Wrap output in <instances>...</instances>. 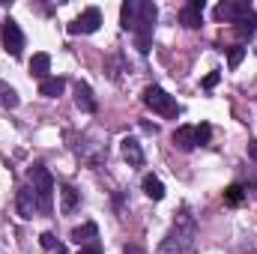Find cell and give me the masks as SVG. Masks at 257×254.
<instances>
[{"mask_svg":"<svg viewBox=\"0 0 257 254\" xmlns=\"http://www.w3.org/2000/svg\"><path fill=\"white\" fill-rule=\"evenodd\" d=\"M242 57H245V48H242V45L230 48V54H227V66H230V69H236V66L242 63Z\"/></svg>","mask_w":257,"mask_h":254,"instance_id":"23","label":"cell"},{"mask_svg":"<svg viewBox=\"0 0 257 254\" xmlns=\"http://www.w3.org/2000/svg\"><path fill=\"white\" fill-rule=\"evenodd\" d=\"M203 9H206V3L203 0H192V3H186L183 6V12H180V21L194 30V27H200V21H203Z\"/></svg>","mask_w":257,"mask_h":254,"instance_id":"9","label":"cell"},{"mask_svg":"<svg viewBox=\"0 0 257 254\" xmlns=\"http://www.w3.org/2000/svg\"><path fill=\"white\" fill-rule=\"evenodd\" d=\"M123 254H141V248H135V245H132V248H126Z\"/></svg>","mask_w":257,"mask_h":254,"instance_id":"29","label":"cell"},{"mask_svg":"<svg viewBox=\"0 0 257 254\" xmlns=\"http://www.w3.org/2000/svg\"><path fill=\"white\" fill-rule=\"evenodd\" d=\"M144 194L153 197V200H162V197H165V186H162V180H159V177H144Z\"/></svg>","mask_w":257,"mask_h":254,"instance_id":"17","label":"cell"},{"mask_svg":"<svg viewBox=\"0 0 257 254\" xmlns=\"http://www.w3.org/2000/svg\"><path fill=\"white\" fill-rule=\"evenodd\" d=\"M0 102H3L6 108H18V93H15L12 87H6V84H0Z\"/></svg>","mask_w":257,"mask_h":254,"instance_id":"21","label":"cell"},{"mask_svg":"<svg viewBox=\"0 0 257 254\" xmlns=\"http://www.w3.org/2000/svg\"><path fill=\"white\" fill-rule=\"evenodd\" d=\"M63 90H66V81H63V78H45V81H39V96L57 99Z\"/></svg>","mask_w":257,"mask_h":254,"instance_id":"14","label":"cell"},{"mask_svg":"<svg viewBox=\"0 0 257 254\" xmlns=\"http://www.w3.org/2000/svg\"><path fill=\"white\" fill-rule=\"evenodd\" d=\"M48 72H51V57L45 54V51H39V54H33V60H30V75L33 78H48Z\"/></svg>","mask_w":257,"mask_h":254,"instance_id":"13","label":"cell"},{"mask_svg":"<svg viewBox=\"0 0 257 254\" xmlns=\"http://www.w3.org/2000/svg\"><path fill=\"white\" fill-rule=\"evenodd\" d=\"M51 254H69V251H66V245H57V248H54Z\"/></svg>","mask_w":257,"mask_h":254,"instance_id":"28","label":"cell"},{"mask_svg":"<svg viewBox=\"0 0 257 254\" xmlns=\"http://www.w3.org/2000/svg\"><path fill=\"white\" fill-rule=\"evenodd\" d=\"M242 197H245V189H242L239 183H233V186L224 189V203H227V206H239Z\"/></svg>","mask_w":257,"mask_h":254,"instance_id":"19","label":"cell"},{"mask_svg":"<svg viewBox=\"0 0 257 254\" xmlns=\"http://www.w3.org/2000/svg\"><path fill=\"white\" fill-rule=\"evenodd\" d=\"M123 159H126L128 165H144V150H141V144L135 141V138H123Z\"/></svg>","mask_w":257,"mask_h":254,"instance_id":"12","label":"cell"},{"mask_svg":"<svg viewBox=\"0 0 257 254\" xmlns=\"http://www.w3.org/2000/svg\"><path fill=\"white\" fill-rule=\"evenodd\" d=\"M30 183L36 191V200H39V212H51V197H54V177L42 168V165H33L30 168Z\"/></svg>","mask_w":257,"mask_h":254,"instance_id":"3","label":"cell"},{"mask_svg":"<svg viewBox=\"0 0 257 254\" xmlns=\"http://www.w3.org/2000/svg\"><path fill=\"white\" fill-rule=\"evenodd\" d=\"M248 15H251V3H245V0H224V3L215 6L218 21H242Z\"/></svg>","mask_w":257,"mask_h":254,"instance_id":"5","label":"cell"},{"mask_svg":"<svg viewBox=\"0 0 257 254\" xmlns=\"http://www.w3.org/2000/svg\"><path fill=\"white\" fill-rule=\"evenodd\" d=\"M3 48H6V54H12V57H18L21 48H24V33H21V27H18L12 18L3 24Z\"/></svg>","mask_w":257,"mask_h":254,"instance_id":"7","label":"cell"},{"mask_svg":"<svg viewBox=\"0 0 257 254\" xmlns=\"http://www.w3.org/2000/svg\"><path fill=\"white\" fill-rule=\"evenodd\" d=\"M209 138H212V129L206 126V123H200V126H194V141L203 147V144H209Z\"/></svg>","mask_w":257,"mask_h":254,"instance_id":"22","label":"cell"},{"mask_svg":"<svg viewBox=\"0 0 257 254\" xmlns=\"http://www.w3.org/2000/svg\"><path fill=\"white\" fill-rule=\"evenodd\" d=\"M78 254H102V248L99 245H87V248H81Z\"/></svg>","mask_w":257,"mask_h":254,"instance_id":"27","label":"cell"},{"mask_svg":"<svg viewBox=\"0 0 257 254\" xmlns=\"http://www.w3.org/2000/svg\"><path fill=\"white\" fill-rule=\"evenodd\" d=\"M39 245H42L45 251L51 254L54 248H57V245H60V242H57V236H54V233H42V236H39Z\"/></svg>","mask_w":257,"mask_h":254,"instance_id":"24","label":"cell"},{"mask_svg":"<svg viewBox=\"0 0 257 254\" xmlns=\"http://www.w3.org/2000/svg\"><path fill=\"white\" fill-rule=\"evenodd\" d=\"M75 105H78L84 114H93V111H96V99H93V90H90L84 81H78V84H75Z\"/></svg>","mask_w":257,"mask_h":254,"instance_id":"10","label":"cell"},{"mask_svg":"<svg viewBox=\"0 0 257 254\" xmlns=\"http://www.w3.org/2000/svg\"><path fill=\"white\" fill-rule=\"evenodd\" d=\"M174 147L177 150H183V153H192L194 147H197V141H194V129L192 126H180L174 132Z\"/></svg>","mask_w":257,"mask_h":254,"instance_id":"11","label":"cell"},{"mask_svg":"<svg viewBox=\"0 0 257 254\" xmlns=\"http://www.w3.org/2000/svg\"><path fill=\"white\" fill-rule=\"evenodd\" d=\"M254 30H257V21H254V15H248V18H242V21H236V33H239L242 39H245V36L251 39V36H254Z\"/></svg>","mask_w":257,"mask_h":254,"instance_id":"20","label":"cell"},{"mask_svg":"<svg viewBox=\"0 0 257 254\" xmlns=\"http://www.w3.org/2000/svg\"><path fill=\"white\" fill-rule=\"evenodd\" d=\"M138 12H141V0H128V3H123L120 18H123V27H126V30H135V24H138Z\"/></svg>","mask_w":257,"mask_h":254,"instance_id":"16","label":"cell"},{"mask_svg":"<svg viewBox=\"0 0 257 254\" xmlns=\"http://www.w3.org/2000/svg\"><path fill=\"white\" fill-rule=\"evenodd\" d=\"M78 203H81V194L72 189V186H63V189H60V209L69 215V212L78 209Z\"/></svg>","mask_w":257,"mask_h":254,"instance_id":"15","label":"cell"},{"mask_svg":"<svg viewBox=\"0 0 257 254\" xmlns=\"http://www.w3.org/2000/svg\"><path fill=\"white\" fill-rule=\"evenodd\" d=\"M218 81H221V72H209V75L203 78V87H206V90H212Z\"/></svg>","mask_w":257,"mask_h":254,"instance_id":"25","label":"cell"},{"mask_svg":"<svg viewBox=\"0 0 257 254\" xmlns=\"http://www.w3.org/2000/svg\"><path fill=\"white\" fill-rule=\"evenodd\" d=\"M96 233H99V227H96L93 221H87V224H81V227H75V230H72V242H78V245H81V242H87V239H90V236H96Z\"/></svg>","mask_w":257,"mask_h":254,"instance_id":"18","label":"cell"},{"mask_svg":"<svg viewBox=\"0 0 257 254\" xmlns=\"http://www.w3.org/2000/svg\"><path fill=\"white\" fill-rule=\"evenodd\" d=\"M15 206H18V215H21V218H33V215L39 212V200H36L33 186H21V189H18Z\"/></svg>","mask_w":257,"mask_h":254,"instance_id":"8","label":"cell"},{"mask_svg":"<svg viewBox=\"0 0 257 254\" xmlns=\"http://www.w3.org/2000/svg\"><path fill=\"white\" fill-rule=\"evenodd\" d=\"M156 15H159V9H156V3H150V0H141V12H138V24H135V45H138V51L141 54H147L150 51V45H153V27H156Z\"/></svg>","mask_w":257,"mask_h":254,"instance_id":"2","label":"cell"},{"mask_svg":"<svg viewBox=\"0 0 257 254\" xmlns=\"http://www.w3.org/2000/svg\"><path fill=\"white\" fill-rule=\"evenodd\" d=\"M194 242V215L189 209H180V215L174 218L171 233L162 242V254H186Z\"/></svg>","mask_w":257,"mask_h":254,"instance_id":"1","label":"cell"},{"mask_svg":"<svg viewBox=\"0 0 257 254\" xmlns=\"http://www.w3.org/2000/svg\"><path fill=\"white\" fill-rule=\"evenodd\" d=\"M248 159H251V162H257V141H251V144H248Z\"/></svg>","mask_w":257,"mask_h":254,"instance_id":"26","label":"cell"},{"mask_svg":"<svg viewBox=\"0 0 257 254\" xmlns=\"http://www.w3.org/2000/svg\"><path fill=\"white\" fill-rule=\"evenodd\" d=\"M144 105H147L153 114H159V117H177V102H174V96H171L168 90H162V87H147V90H144Z\"/></svg>","mask_w":257,"mask_h":254,"instance_id":"4","label":"cell"},{"mask_svg":"<svg viewBox=\"0 0 257 254\" xmlns=\"http://www.w3.org/2000/svg\"><path fill=\"white\" fill-rule=\"evenodd\" d=\"M99 24H102V12L96 6H90L75 18V24H69V33H96Z\"/></svg>","mask_w":257,"mask_h":254,"instance_id":"6","label":"cell"}]
</instances>
